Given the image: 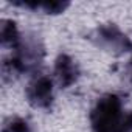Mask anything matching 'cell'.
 <instances>
[{"label":"cell","mask_w":132,"mask_h":132,"mask_svg":"<svg viewBox=\"0 0 132 132\" xmlns=\"http://www.w3.org/2000/svg\"><path fill=\"white\" fill-rule=\"evenodd\" d=\"M93 132H132V110H124L118 93H106L96 100L89 115Z\"/></svg>","instance_id":"1"},{"label":"cell","mask_w":132,"mask_h":132,"mask_svg":"<svg viewBox=\"0 0 132 132\" xmlns=\"http://www.w3.org/2000/svg\"><path fill=\"white\" fill-rule=\"evenodd\" d=\"M44 59H45V45L40 40V37L34 34H25V36L22 34V39L13 50V54L3 61L2 65L3 81L37 72Z\"/></svg>","instance_id":"2"},{"label":"cell","mask_w":132,"mask_h":132,"mask_svg":"<svg viewBox=\"0 0 132 132\" xmlns=\"http://www.w3.org/2000/svg\"><path fill=\"white\" fill-rule=\"evenodd\" d=\"M92 40L100 48H104L113 54H124L132 50V40L115 23L100 25L92 33Z\"/></svg>","instance_id":"3"},{"label":"cell","mask_w":132,"mask_h":132,"mask_svg":"<svg viewBox=\"0 0 132 132\" xmlns=\"http://www.w3.org/2000/svg\"><path fill=\"white\" fill-rule=\"evenodd\" d=\"M25 96L36 109H50L54 101L53 79L45 75H36L27 86Z\"/></svg>","instance_id":"4"},{"label":"cell","mask_w":132,"mask_h":132,"mask_svg":"<svg viewBox=\"0 0 132 132\" xmlns=\"http://www.w3.org/2000/svg\"><path fill=\"white\" fill-rule=\"evenodd\" d=\"M81 70L78 62L67 53H61L54 61V78L62 89H69L79 79Z\"/></svg>","instance_id":"5"},{"label":"cell","mask_w":132,"mask_h":132,"mask_svg":"<svg viewBox=\"0 0 132 132\" xmlns=\"http://www.w3.org/2000/svg\"><path fill=\"white\" fill-rule=\"evenodd\" d=\"M22 34L19 31V27L11 19H3L0 22V42L3 47H8L11 50L16 48V45L20 42Z\"/></svg>","instance_id":"6"},{"label":"cell","mask_w":132,"mask_h":132,"mask_svg":"<svg viewBox=\"0 0 132 132\" xmlns=\"http://www.w3.org/2000/svg\"><path fill=\"white\" fill-rule=\"evenodd\" d=\"M2 132H33L31 124L23 117H10L2 126Z\"/></svg>","instance_id":"7"},{"label":"cell","mask_w":132,"mask_h":132,"mask_svg":"<svg viewBox=\"0 0 132 132\" xmlns=\"http://www.w3.org/2000/svg\"><path fill=\"white\" fill-rule=\"evenodd\" d=\"M70 6L69 2H59V0H45L39 2V10H42L45 14H61Z\"/></svg>","instance_id":"8"},{"label":"cell","mask_w":132,"mask_h":132,"mask_svg":"<svg viewBox=\"0 0 132 132\" xmlns=\"http://www.w3.org/2000/svg\"><path fill=\"white\" fill-rule=\"evenodd\" d=\"M127 69H129V75H130V79H132V57H130V61H129Z\"/></svg>","instance_id":"9"}]
</instances>
